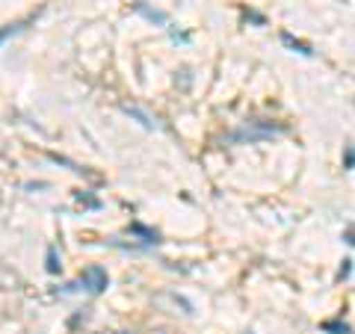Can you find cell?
Returning a JSON list of instances; mask_svg holds the SVG:
<instances>
[{"instance_id":"obj_1","label":"cell","mask_w":355,"mask_h":334,"mask_svg":"<svg viewBox=\"0 0 355 334\" xmlns=\"http://www.w3.org/2000/svg\"><path fill=\"white\" fill-rule=\"evenodd\" d=\"M107 284H110V278H107V272L101 270V266H89V270H83L80 281H77L74 287H83V290H89L92 296H98V293L107 290Z\"/></svg>"},{"instance_id":"obj_2","label":"cell","mask_w":355,"mask_h":334,"mask_svg":"<svg viewBox=\"0 0 355 334\" xmlns=\"http://www.w3.org/2000/svg\"><path fill=\"white\" fill-rule=\"evenodd\" d=\"M27 21H33V15H30V18H24V21H15V24H6L3 30H0V44H3L9 36H15V33H21V30H24V24H27Z\"/></svg>"},{"instance_id":"obj_3","label":"cell","mask_w":355,"mask_h":334,"mask_svg":"<svg viewBox=\"0 0 355 334\" xmlns=\"http://www.w3.org/2000/svg\"><path fill=\"white\" fill-rule=\"evenodd\" d=\"M48 272H60V263H57V249H48Z\"/></svg>"},{"instance_id":"obj_4","label":"cell","mask_w":355,"mask_h":334,"mask_svg":"<svg viewBox=\"0 0 355 334\" xmlns=\"http://www.w3.org/2000/svg\"><path fill=\"white\" fill-rule=\"evenodd\" d=\"M121 334H125V331H121Z\"/></svg>"}]
</instances>
